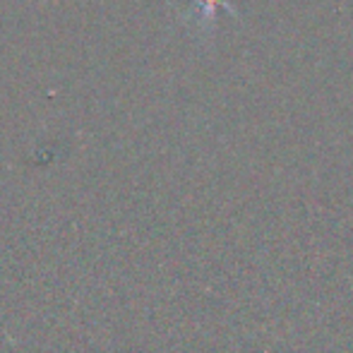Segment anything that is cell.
<instances>
[{
    "label": "cell",
    "instance_id": "6da1fadb",
    "mask_svg": "<svg viewBox=\"0 0 353 353\" xmlns=\"http://www.w3.org/2000/svg\"><path fill=\"white\" fill-rule=\"evenodd\" d=\"M226 10L231 17H238V10L231 0H195L192 8L188 10L185 22L190 24L195 32L200 34H210L216 27V12L219 10Z\"/></svg>",
    "mask_w": 353,
    "mask_h": 353
}]
</instances>
